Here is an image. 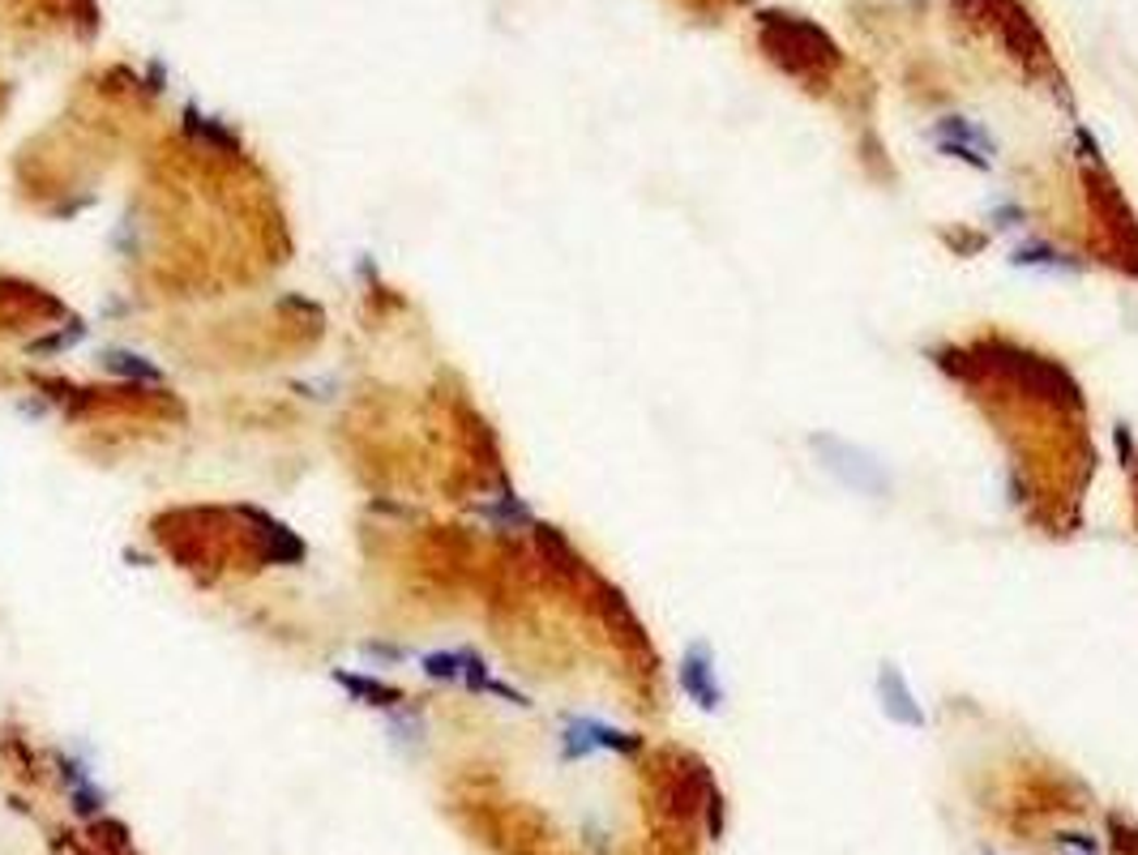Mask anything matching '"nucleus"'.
<instances>
[{
    "mask_svg": "<svg viewBox=\"0 0 1138 855\" xmlns=\"http://www.w3.org/2000/svg\"><path fill=\"white\" fill-rule=\"evenodd\" d=\"M57 847H64V852H73V855H112L108 847H99L90 834H82V830H64V834H57Z\"/></svg>",
    "mask_w": 1138,
    "mask_h": 855,
    "instance_id": "dca6fc26",
    "label": "nucleus"
},
{
    "mask_svg": "<svg viewBox=\"0 0 1138 855\" xmlns=\"http://www.w3.org/2000/svg\"><path fill=\"white\" fill-rule=\"evenodd\" d=\"M82 339H86V326H82V321H69V330L60 326V330H52L48 339L30 342V355H57V351H69L73 342H82Z\"/></svg>",
    "mask_w": 1138,
    "mask_h": 855,
    "instance_id": "ddd939ff",
    "label": "nucleus"
},
{
    "mask_svg": "<svg viewBox=\"0 0 1138 855\" xmlns=\"http://www.w3.org/2000/svg\"><path fill=\"white\" fill-rule=\"evenodd\" d=\"M359 650H364L368 659H390V663H399V659L407 655V650H399V646H386V642H364Z\"/></svg>",
    "mask_w": 1138,
    "mask_h": 855,
    "instance_id": "a211bd4d",
    "label": "nucleus"
},
{
    "mask_svg": "<svg viewBox=\"0 0 1138 855\" xmlns=\"http://www.w3.org/2000/svg\"><path fill=\"white\" fill-rule=\"evenodd\" d=\"M330 681L339 684V688H347V693H352V701H359V706L399 710V706L407 701V693H403L399 684L377 681V676H359V672H343V668H334V672H330Z\"/></svg>",
    "mask_w": 1138,
    "mask_h": 855,
    "instance_id": "0eeeda50",
    "label": "nucleus"
},
{
    "mask_svg": "<svg viewBox=\"0 0 1138 855\" xmlns=\"http://www.w3.org/2000/svg\"><path fill=\"white\" fill-rule=\"evenodd\" d=\"M681 688H685L702 710H719L723 688H719L715 655H711L707 642H694V646L685 650V659H681Z\"/></svg>",
    "mask_w": 1138,
    "mask_h": 855,
    "instance_id": "20e7f679",
    "label": "nucleus"
},
{
    "mask_svg": "<svg viewBox=\"0 0 1138 855\" xmlns=\"http://www.w3.org/2000/svg\"><path fill=\"white\" fill-rule=\"evenodd\" d=\"M1011 261H1015V266H1036V270H1075V261H1070L1062 248L1044 244V240H1027V244H1018Z\"/></svg>",
    "mask_w": 1138,
    "mask_h": 855,
    "instance_id": "9d476101",
    "label": "nucleus"
},
{
    "mask_svg": "<svg viewBox=\"0 0 1138 855\" xmlns=\"http://www.w3.org/2000/svg\"><path fill=\"white\" fill-rule=\"evenodd\" d=\"M236 517L248 522L253 539H257V561L261 565H299L308 557V543L299 539L292 526H283L274 513L253 510V505H236Z\"/></svg>",
    "mask_w": 1138,
    "mask_h": 855,
    "instance_id": "f257e3e1",
    "label": "nucleus"
},
{
    "mask_svg": "<svg viewBox=\"0 0 1138 855\" xmlns=\"http://www.w3.org/2000/svg\"><path fill=\"white\" fill-rule=\"evenodd\" d=\"M57 766H60V779H64L69 787H77V783H86V779H90V770H86L77 757H57Z\"/></svg>",
    "mask_w": 1138,
    "mask_h": 855,
    "instance_id": "f3484780",
    "label": "nucleus"
},
{
    "mask_svg": "<svg viewBox=\"0 0 1138 855\" xmlns=\"http://www.w3.org/2000/svg\"><path fill=\"white\" fill-rule=\"evenodd\" d=\"M638 744H643L638 736L616 732V728H608L599 719H570L565 736H561V753H565V761H578V757H591L599 748H608V753H638Z\"/></svg>",
    "mask_w": 1138,
    "mask_h": 855,
    "instance_id": "f03ea898",
    "label": "nucleus"
},
{
    "mask_svg": "<svg viewBox=\"0 0 1138 855\" xmlns=\"http://www.w3.org/2000/svg\"><path fill=\"white\" fill-rule=\"evenodd\" d=\"M103 799H108V796H103V792H99L90 779H86V783H77V787H69V808H73L77 817H90V821H95V817L103 813Z\"/></svg>",
    "mask_w": 1138,
    "mask_h": 855,
    "instance_id": "4468645a",
    "label": "nucleus"
},
{
    "mask_svg": "<svg viewBox=\"0 0 1138 855\" xmlns=\"http://www.w3.org/2000/svg\"><path fill=\"white\" fill-rule=\"evenodd\" d=\"M184 133H188V142H197V146L210 150V155H240L236 133H232L228 124L201 115L197 108H184Z\"/></svg>",
    "mask_w": 1138,
    "mask_h": 855,
    "instance_id": "6e6552de",
    "label": "nucleus"
},
{
    "mask_svg": "<svg viewBox=\"0 0 1138 855\" xmlns=\"http://www.w3.org/2000/svg\"><path fill=\"white\" fill-rule=\"evenodd\" d=\"M488 663H484V655L479 650H463V684L472 688V693H484L488 688Z\"/></svg>",
    "mask_w": 1138,
    "mask_h": 855,
    "instance_id": "2eb2a0df",
    "label": "nucleus"
},
{
    "mask_svg": "<svg viewBox=\"0 0 1138 855\" xmlns=\"http://www.w3.org/2000/svg\"><path fill=\"white\" fill-rule=\"evenodd\" d=\"M424 676L428 681H463V650H432L424 655Z\"/></svg>",
    "mask_w": 1138,
    "mask_h": 855,
    "instance_id": "f8f14e48",
    "label": "nucleus"
},
{
    "mask_svg": "<svg viewBox=\"0 0 1138 855\" xmlns=\"http://www.w3.org/2000/svg\"><path fill=\"white\" fill-rule=\"evenodd\" d=\"M813 445L818 450H827V466L843 475L847 466H856V475H847V484L852 488H865V492H886V475H882V466L873 462L869 454H860L856 445H843V441H827V437H813Z\"/></svg>",
    "mask_w": 1138,
    "mask_h": 855,
    "instance_id": "39448f33",
    "label": "nucleus"
},
{
    "mask_svg": "<svg viewBox=\"0 0 1138 855\" xmlns=\"http://www.w3.org/2000/svg\"><path fill=\"white\" fill-rule=\"evenodd\" d=\"M484 693H492V697H505L510 706H531L527 701V693H518V688H510V684H501V681H488V688Z\"/></svg>",
    "mask_w": 1138,
    "mask_h": 855,
    "instance_id": "6ab92c4d",
    "label": "nucleus"
},
{
    "mask_svg": "<svg viewBox=\"0 0 1138 855\" xmlns=\"http://www.w3.org/2000/svg\"><path fill=\"white\" fill-rule=\"evenodd\" d=\"M933 142H938V150H946L951 159H963V163H971V168H989L993 163V137L980 129V124H971V120H963V115H946L942 124H938V133H933Z\"/></svg>",
    "mask_w": 1138,
    "mask_h": 855,
    "instance_id": "7ed1b4c3",
    "label": "nucleus"
},
{
    "mask_svg": "<svg viewBox=\"0 0 1138 855\" xmlns=\"http://www.w3.org/2000/svg\"><path fill=\"white\" fill-rule=\"evenodd\" d=\"M103 368L108 372H117L124 381H163V368L159 364H150L146 355H133V351H103Z\"/></svg>",
    "mask_w": 1138,
    "mask_h": 855,
    "instance_id": "1a4fd4ad",
    "label": "nucleus"
},
{
    "mask_svg": "<svg viewBox=\"0 0 1138 855\" xmlns=\"http://www.w3.org/2000/svg\"><path fill=\"white\" fill-rule=\"evenodd\" d=\"M86 834H90L99 847H108L112 855H137V852H133V839H129V826H124V821H117V817H103V813H99V817L90 821V830H86Z\"/></svg>",
    "mask_w": 1138,
    "mask_h": 855,
    "instance_id": "9b49d317",
    "label": "nucleus"
},
{
    "mask_svg": "<svg viewBox=\"0 0 1138 855\" xmlns=\"http://www.w3.org/2000/svg\"><path fill=\"white\" fill-rule=\"evenodd\" d=\"M878 697H882V710L895 719L898 728H925V710L916 706V697H911V688L903 681V672H898L895 663H882V672H878Z\"/></svg>",
    "mask_w": 1138,
    "mask_h": 855,
    "instance_id": "423d86ee",
    "label": "nucleus"
}]
</instances>
